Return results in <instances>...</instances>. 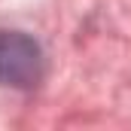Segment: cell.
I'll return each mask as SVG.
<instances>
[{"label":"cell","mask_w":131,"mask_h":131,"mask_svg":"<svg viewBox=\"0 0 131 131\" xmlns=\"http://www.w3.org/2000/svg\"><path fill=\"white\" fill-rule=\"evenodd\" d=\"M46 76V52L25 31H0V85L37 89Z\"/></svg>","instance_id":"cell-1"}]
</instances>
